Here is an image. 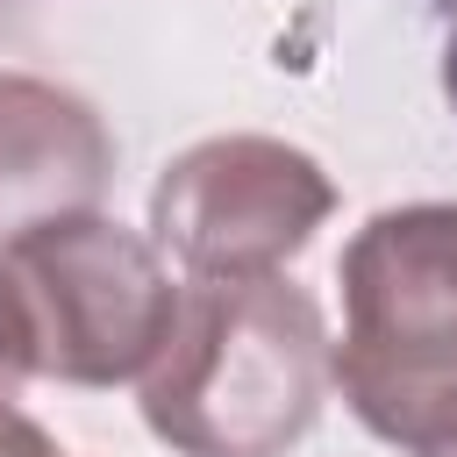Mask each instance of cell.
<instances>
[{"label":"cell","mask_w":457,"mask_h":457,"mask_svg":"<svg viewBox=\"0 0 457 457\" xmlns=\"http://www.w3.org/2000/svg\"><path fill=\"white\" fill-rule=\"evenodd\" d=\"M328 357L321 300L286 271L186 278L136 407L171 457H286L321 421Z\"/></svg>","instance_id":"1"},{"label":"cell","mask_w":457,"mask_h":457,"mask_svg":"<svg viewBox=\"0 0 457 457\" xmlns=\"http://www.w3.org/2000/svg\"><path fill=\"white\" fill-rule=\"evenodd\" d=\"M343 343L328 357L350 414L407 450H457V200L378 207L336 264Z\"/></svg>","instance_id":"2"},{"label":"cell","mask_w":457,"mask_h":457,"mask_svg":"<svg viewBox=\"0 0 457 457\" xmlns=\"http://www.w3.org/2000/svg\"><path fill=\"white\" fill-rule=\"evenodd\" d=\"M14 271L29 321H36V364L57 386H129L157 364L171 321H179V286L164 271L157 236L107 221L100 207L57 214L0 250Z\"/></svg>","instance_id":"3"},{"label":"cell","mask_w":457,"mask_h":457,"mask_svg":"<svg viewBox=\"0 0 457 457\" xmlns=\"http://www.w3.org/2000/svg\"><path fill=\"white\" fill-rule=\"evenodd\" d=\"M336 214V179L286 136H207L150 186V236L186 278L286 271Z\"/></svg>","instance_id":"4"},{"label":"cell","mask_w":457,"mask_h":457,"mask_svg":"<svg viewBox=\"0 0 457 457\" xmlns=\"http://www.w3.org/2000/svg\"><path fill=\"white\" fill-rule=\"evenodd\" d=\"M114 186V136L100 107L57 79L0 71V250L57 214L100 207Z\"/></svg>","instance_id":"5"},{"label":"cell","mask_w":457,"mask_h":457,"mask_svg":"<svg viewBox=\"0 0 457 457\" xmlns=\"http://www.w3.org/2000/svg\"><path fill=\"white\" fill-rule=\"evenodd\" d=\"M29 378H43V364H36V321H29V300H21L14 271L0 264V407H14L29 393Z\"/></svg>","instance_id":"6"},{"label":"cell","mask_w":457,"mask_h":457,"mask_svg":"<svg viewBox=\"0 0 457 457\" xmlns=\"http://www.w3.org/2000/svg\"><path fill=\"white\" fill-rule=\"evenodd\" d=\"M0 457H64V450L43 421H29L21 407H0Z\"/></svg>","instance_id":"7"},{"label":"cell","mask_w":457,"mask_h":457,"mask_svg":"<svg viewBox=\"0 0 457 457\" xmlns=\"http://www.w3.org/2000/svg\"><path fill=\"white\" fill-rule=\"evenodd\" d=\"M443 100H450V114H457V21H450V36H443Z\"/></svg>","instance_id":"8"},{"label":"cell","mask_w":457,"mask_h":457,"mask_svg":"<svg viewBox=\"0 0 457 457\" xmlns=\"http://www.w3.org/2000/svg\"><path fill=\"white\" fill-rule=\"evenodd\" d=\"M450 457H457V450H450Z\"/></svg>","instance_id":"9"}]
</instances>
